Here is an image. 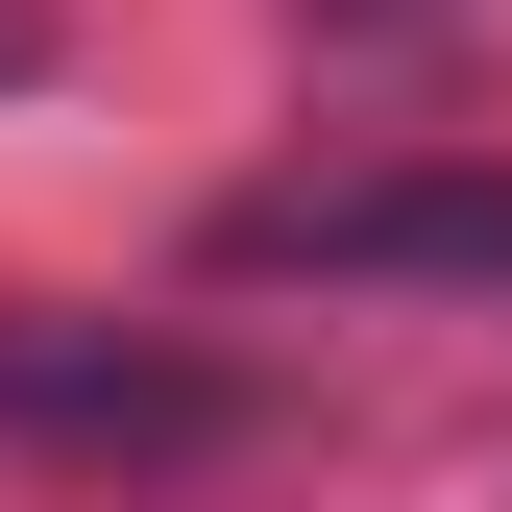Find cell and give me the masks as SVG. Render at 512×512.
<instances>
[{"label": "cell", "mask_w": 512, "mask_h": 512, "mask_svg": "<svg viewBox=\"0 0 512 512\" xmlns=\"http://www.w3.org/2000/svg\"><path fill=\"white\" fill-rule=\"evenodd\" d=\"M220 293H464L512 317V147H366V171H269L196 220Z\"/></svg>", "instance_id": "cell-1"}, {"label": "cell", "mask_w": 512, "mask_h": 512, "mask_svg": "<svg viewBox=\"0 0 512 512\" xmlns=\"http://www.w3.org/2000/svg\"><path fill=\"white\" fill-rule=\"evenodd\" d=\"M0 439H25V464H122V488H171V464H244L269 391L196 366V342H122V317H0Z\"/></svg>", "instance_id": "cell-2"}, {"label": "cell", "mask_w": 512, "mask_h": 512, "mask_svg": "<svg viewBox=\"0 0 512 512\" xmlns=\"http://www.w3.org/2000/svg\"><path fill=\"white\" fill-rule=\"evenodd\" d=\"M317 49H366V74H439V49H464V0H293Z\"/></svg>", "instance_id": "cell-3"}, {"label": "cell", "mask_w": 512, "mask_h": 512, "mask_svg": "<svg viewBox=\"0 0 512 512\" xmlns=\"http://www.w3.org/2000/svg\"><path fill=\"white\" fill-rule=\"evenodd\" d=\"M49 49H74V25H49V0H0V98H49Z\"/></svg>", "instance_id": "cell-4"}]
</instances>
